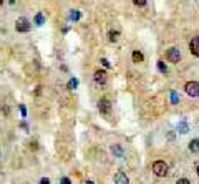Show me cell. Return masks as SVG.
Returning <instances> with one entry per match:
<instances>
[{"label":"cell","mask_w":199,"mask_h":184,"mask_svg":"<svg viewBox=\"0 0 199 184\" xmlns=\"http://www.w3.org/2000/svg\"><path fill=\"white\" fill-rule=\"evenodd\" d=\"M131 56H133V61H134V63H141V61L144 60V56H143V53H141L139 50H134Z\"/></svg>","instance_id":"obj_10"},{"label":"cell","mask_w":199,"mask_h":184,"mask_svg":"<svg viewBox=\"0 0 199 184\" xmlns=\"http://www.w3.org/2000/svg\"><path fill=\"white\" fill-rule=\"evenodd\" d=\"M40 90H42V86H37V90H35V95H40Z\"/></svg>","instance_id":"obj_25"},{"label":"cell","mask_w":199,"mask_h":184,"mask_svg":"<svg viewBox=\"0 0 199 184\" xmlns=\"http://www.w3.org/2000/svg\"><path fill=\"white\" fill-rule=\"evenodd\" d=\"M115 184H130V179L125 172H116L115 174Z\"/></svg>","instance_id":"obj_9"},{"label":"cell","mask_w":199,"mask_h":184,"mask_svg":"<svg viewBox=\"0 0 199 184\" xmlns=\"http://www.w3.org/2000/svg\"><path fill=\"white\" fill-rule=\"evenodd\" d=\"M20 111H22L23 116H27V110H25V106H23V105H20Z\"/></svg>","instance_id":"obj_24"},{"label":"cell","mask_w":199,"mask_h":184,"mask_svg":"<svg viewBox=\"0 0 199 184\" xmlns=\"http://www.w3.org/2000/svg\"><path fill=\"white\" fill-rule=\"evenodd\" d=\"M178 131H179L181 134H186V133L189 131V126H188V123H186V121H181V123L178 124Z\"/></svg>","instance_id":"obj_13"},{"label":"cell","mask_w":199,"mask_h":184,"mask_svg":"<svg viewBox=\"0 0 199 184\" xmlns=\"http://www.w3.org/2000/svg\"><path fill=\"white\" fill-rule=\"evenodd\" d=\"M189 50H191L192 55L199 58V37H194V38L189 42Z\"/></svg>","instance_id":"obj_7"},{"label":"cell","mask_w":199,"mask_h":184,"mask_svg":"<svg viewBox=\"0 0 199 184\" xmlns=\"http://www.w3.org/2000/svg\"><path fill=\"white\" fill-rule=\"evenodd\" d=\"M86 184H95V182H93V181H86Z\"/></svg>","instance_id":"obj_26"},{"label":"cell","mask_w":199,"mask_h":184,"mask_svg":"<svg viewBox=\"0 0 199 184\" xmlns=\"http://www.w3.org/2000/svg\"><path fill=\"white\" fill-rule=\"evenodd\" d=\"M15 28H17V32H22V33H25V32H30V22H28L25 17H20V18H17L15 22Z\"/></svg>","instance_id":"obj_2"},{"label":"cell","mask_w":199,"mask_h":184,"mask_svg":"<svg viewBox=\"0 0 199 184\" xmlns=\"http://www.w3.org/2000/svg\"><path fill=\"white\" fill-rule=\"evenodd\" d=\"M156 65H158V70H159L161 73H166V71H168V66H166L164 61H158Z\"/></svg>","instance_id":"obj_17"},{"label":"cell","mask_w":199,"mask_h":184,"mask_svg":"<svg viewBox=\"0 0 199 184\" xmlns=\"http://www.w3.org/2000/svg\"><path fill=\"white\" fill-rule=\"evenodd\" d=\"M110 151H111V154H113L115 158H125V149H123V146L121 145H113L110 148Z\"/></svg>","instance_id":"obj_6"},{"label":"cell","mask_w":199,"mask_h":184,"mask_svg":"<svg viewBox=\"0 0 199 184\" xmlns=\"http://www.w3.org/2000/svg\"><path fill=\"white\" fill-rule=\"evenodd\" d=\"M166 58L171 61V63H178L181 60V50L176 47H171L166 50Z\"/></svg>","instance_id":"obj_3"},{"label":"cell","mask_w":199,"mask_h":184,"mask_svg":"<svg viewBox=\"0 0 199 184\" xmlns=\"http://www.w3.org/2000/svg\"><path fill=\"white\" fill-rule=\"evenodd\" d=\"M184 91L189 96H192V98H196V96H199V83L197 81H188L184 85Z\"/></svg>","instance_id":"obj_4"},{"label":"cell","mask_w":199,"mask_h":184,"mask_svg":"<svg viewBox=\"0 0 199 184\" xmlns=\"http://www.w3.org/2000/svg\"><path fill=\"white\" fill-rule=\"evenodd\" d=\"M77 86H78V80L77 78H72L68 81V90H77Z\"/></svg>","instance_id":"obj_16"},{"label":"cell","mask_w":199,"mask_h":184,"mask_svg":"<svg viewBox=\"0 0 199 184\" xmlns=\"http://www.w3.org/2000/svg\"><path fill=\"white\" fill-rule=\"evenodd\" d=\"M168 164L164 161H154L153 163V172L158 176V177H164L168 174Z\"/></svg>","instance_id":"obj_1"},{"label":"cell","mask_w":199,"mask_h":184,"mask_svg":"<svg viewBox=\"0 0 199 184\" xmlns=\"http://www.w3.org/2000/svg\"><path fill=\"white\" fill-rule=\"evenodd\" d=\"M196 171H197V176H199V164H197V168H196Z\"/></svg>","instance_id":"obj_27"},{"label":"cell","mask_w":199,"mask_h":184,"mask_svg":"<svg viewBox=\"0 0 199 184\" xmlns=\"http://www.w3.org/2000/svg\"><path fill=\"white\" fill-rule=\"evenodd\" d=\"M133 3L136 5V7H144V5H146V0H133Z\"/></svg>","instance_id":"obj_19"},{"label":"cell","mask_w":199,"mask_h":184,"mask_svg":"<svg viewBox=\"0 0 199 184\" xmlns=\"http://www.w3.org/2000/svg\"><path fill=\"white\" fill-rule=\"evenodd\" d=\"M101 65H103L105 68H111V65H110V61H108L106 58H101Z\"/></svg>","instance_id":"obj_20"},{"label":"cell","mask_w":199,"mask_h":184,"mask_svg":"<svg viewBox=\"0 0 199 184\" xmlns=\"http://www.w3.org/2000/svg\"><path fill=\"white\" fill-rule=\"evenodd\" d=\"M118 38H120V32L118 30H111L110 33H108V40L110 42H118Z\"/></svg>","instance_id":"obj_12"},{"label":"cell","mask_w":199,"mask_h":184,"mask_svg":"<svg viewBox=\"0 0 199 184\" xmlns=\"http://www.w3.org/2000/svg\"><path fill=\"white\" fill-rule=\"evenodd\" d=\"M98 110H100V113H101V114L108 116L110 111H111V103H110V100L108 98H101V100H100L98 101Z\"/></svg>","instance_id":"obj_5"},{"label":"cell","mask_w":199,"mask_h":184,"mask_svg":"<svg viewBox=\"0 0 199 184\" xmlns=\"http://www.w3.org/2000/svg\"><path fill=\"white\" fill-rule=\"evenodd\" d=\"M60 184H72V181H70L68 177H62V179H60Z\"/></svg>","instance_id":"obj_21"},{"label":"cell","mask_w":199,"mask_h":184,"mask_svg":"<svg viewBox=\"0 0 199 184\" xmlns=\"http://www.w3.org/2000/svg\"><path fill=\"white\" fill-rule=\"evenodd\" d=\"M176 184H191V182H189L188 179H186V177H181V179H179Z\"/></svg>","instance_id":"obj_22"},{"label":"cell","mask_w":199,"mask_h":184,"mask_svg":"<svg viewBox=\"0 0 199 184\" xmlns=\"http://www.w3.org/2000/svg\"><path fill=\"white\" fill-rule=\"evenodd\" d=\"M80 18H81V13L78 10H72V12H70V20L72 22H78Z\"/></svg>","instance_id":"obj_14"},{"label":"cell","mask_w":199,"mask_h":184,"mask_svg":"<svg viewBox=\"0 0 199 184\" xmlns=\"http://www.w3.org/2000/svg\"><path fill=\"white\" fill-rule=\"evenodd\" d=\"M43 24H45V17L42 12H38L35 15V25H43Z\"/></svg>","instance_id":"obj_15"},{"label":"cell","mask_w":199,"mask_h":184,"mask_svg":"<svg viewBox=\"0 0 199 184\" xmlns=\"http://www.w3.org/2000/svg\"><path fill=\"white\" fill-rule=\"evenodd\" d=\"M106 78H108V75H106V71H103V70H96L95 75H93V80H95L96 83H101V85L106 81Z\"/></svg>","instance_id":"obj_8"},{"label":"cell","mask_w":199,"mask_h":184,"mask_svg":"<svg viewBox=\"0 0 199 184\" xmlns=\"http://www.w3.org/2000/svg\"><path fill=\"white\" fill-rule=\"evenodd\" d=\"M40 184H50V179L48 177H43V179H40Z\"/></svg>","instance_id":"obj_23"},{"label":"cell","mask_w":199,"mask_h":184,"mask_svg":"<svg viewBox=\"0 0 199 184\" xmlns=\"http://www.w3.org/2000/svg\"><path fill=\"white\" fill-rule=\"evenodd\" d=\"M178 101H179L178 93H176V91H171V103H173V105H178Z\"/></svg>","instance_id":"obj_18"},{"label":"cell","mask_w":199,"mask_h":184,"mask_svg":"<svg viewBox=\"0 0 199 184\" xmlns=\"http://www.w3.org/2000/svg\"><path fill=\"white\" fill-rule=\"evenodd\" d=\"M189 151L199 153V139H191L189 141Z\"/></svg>","instance_id":"obj_11"}]
</instances>
